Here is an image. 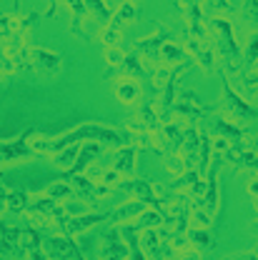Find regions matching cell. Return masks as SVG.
Instances as JSON below:
<instances>
[{
  "label": "cell",
  "mask_w": 258,
  "mask_h": 260,
  "mask_svg": "<svg viewBox=\"0 0 258 260\" xmlns=\"http://www.w3.org/2000/svg\"><path fill=\"white\" fill-rule=\"evenodd\" d=\"M55 260H83L75 243L68 240V238H53V253H50Z\"/></svg>",
  "instance_id": "obj_1"
},
{
  "label": "cell",
  "mask_w": 258,
  "mask_h": 260,
  "mask_svg": "<svg viewBox=\"0 0 258 260\" xmlns=\"http://www.w3.org/2000/svg\"><path fill=\"white\" fill-rule=\"evenodd\" d=\"M105 240H108V248H105V260H126L128 250H126V245L121 243V238H118L116 233H108V235H105Z\"/></svg>",
  "instance_id": "obj_2"
},
{
  "label": "cell",
  "mask_w": 258,
  "mask_h": 260,
  "mask_svg": "<svg viewBox=\"0 0 258 260\" xmlns=\"http://www.w3.org/2000/svg\"><path fill=\"white\" fill-rule=\"evenodd\" d=\"M103 215H83V218H75V220H70L68 223V233H83V230H88V228L98 223Z\"/></svg>",
  "instance_id": "obj_3"
},
{
  "label": "cell",
  "mask_w": 258,
  "mask_h": 260,
  "mask_svg": "<svg viewBox=\"0 0 258 260\" xmlns=\"http://www.w3.org/2000/svg\"><path fill=\"white\" fill-rule=\"evenodd\" d=\"M143 250H148V255H153V258L161 255V243H158V233L156 230H148L143 235Z\"/></svg>",
  "instance_id": "obj_4"
},
{
  "label": "cell",
  "mask_w": 258,
  "mask_h": 260,
  "mask_svg": "<svg viewBox=\"0 0 258 260\" xmlns=\"http://www.w3.org/2000/svg\"><path fill=\"white\" fill-rule=\"evenodd\" d=\"M126 238L130 240V250H133V253H130V260H146L143 258V253H140V248H138V235H135V230H133V228L126 230Z\"/></svg>",
  "instance_id": "obj_5"
},
{
  "label": "cell",
  "mask_w": 258,
  "mask_h": 260,
  "mask_svg": "<svg viewBox=\"0 0 258 260\" xmlns=\"http://www.w3.org/2000/svg\"><path fill=\"white\" fill-rule=\"evenodd\" d=\"M226 100H228V105H231V108H233V110H236L238 115H248V118L253 115V113H251V110H248V108H246V105H243V103L238 100V98L233 95L231 90H226Z\"/></svg>",
  "instance_id": "obj_6"
},
{
  "label": "cell",
  "mask_w": 258,
  "mask_h": 260,
  "mask_svg": "<svg viewBox=\"0 0 258 260\" xmlns=\"http://www.w3.org/2000/svg\"><path fill=\"white\" fill-rule=\"evenodd\" d=\"M138 213H140V203H133V205H126L123 210L116 213V220H128V218L138 215Z\"/></svg>",
  "instance_id": "obj_7"
},
{
  "label": "cell",
  "mask_w": 258,
  "mask_h": 260,
  "mask_svg": "<svg viewBox=\"0 0 258 260\" xmlns=\"http://www.w3.org/2000/svg\"><path fill=\"white\" fill-rule=\"evenodd\" d=\"M191 240H193L195 245H200V248H206V245H208V235H206V230H203V228H198V230L191 233Z\"/></svg>",
  "instance_id": "obj_8"
},
{
  "label": "cell",
  "mask_w": 258,
  "mask_h": 260,
  "mask_svg": "<svg viewBox=\"0 0 258 260\" xmlns=\"http://www.w3.org/2000/svg\"><path fill=\"white\" fill-rule=\"evenodd\" d=\"M130 165H133V153H130V150L121 153V158H118V168H121V170H130Z\"/></svg>",
  "instance_id": "obj_9"
},
{
  "label": "cell",
  "mask_w": 258,
  "mask_h": 260,
  "mask_svg": "<svg viewBox=\"0 0 258 260\" xmlns=\"http://www.w3.org/2000/svg\"><path fill=\"white\" fill-rule=\"evenodd\" d=\"M38 243H40V238H38L35 233H25V238H23V245H25V248L38 250Z\"/></svg>",
  "instance_id": "obj_10"
},
{
  "label": "cell",
  "mask_w": 258,
  "mask_h": 260,
  "mask_svg": "<svg viewBox=\"0 0 258 260\" xmlns=\"http://www.w3.org/2000/svg\"><path fill=\"white\" fill-rule=\"evenodd\" d=\"M23 203H25V200H23V195H13L10 208H13V210H20V208H23Z\"/></svg>",
  "instance_id": "obj_11"
},
{
  "label": "cell",
  "mask_w": 258,
  "mask_h": 260,
  "mask_svg": "<svg viewBox=\"0 0 258 260\" xmlns=\"http://www.w3.org/2000/svg\"><path fill=\"white\" fill-rule=\"evenodd\" d=\"M248 58H251V60H256V58H258V38H253V43H251V50H248Z\"/></svg>",
  "instance_id": "obj_12"
},
{
  "label": "cell",
  "mask_w": 258,
  "mask_h": 260,
  "mask_svg": "<svg viewBox=\"0 0 258 260\" xmlns=\"http://www.w3.org/2000/svg\"><path fill=\"white\" fill-rule=\"evenodd\" d=\"M50 190H53V195H58V198H63V195H65V190H68V188H63V185H58V188H50Z\"/></svg>",
  "instance_id": "obj_13"
},
{
  "label": "cell",
  "mask_w": 258,
  "mask_h": 260,
  "mask_svg": "<svg viewBox=\"0 0 258 260\" xmlns=\"http://www.w3.org/2000/svg\"><path fill=\"white\" fill-rule=\"evenodd\" d=\"M31 260H45V255L40 250H31Z\"/></svg>",
  "instance_id": "obj_14"
},
{
  "label": "cell",
  "mask_w": 258,
  "mask_h": 260,
  "mask_svg": "<svg viewBox=\"0 0 258 260\" xmlns=\"http://www.w3.org/2000/svg\"><path fill=\"white\" fill-rule=\"evenodd\" d=\"M181 260H200V258H198V253H183Z\"/></svg>",
  "instance_id": "obj_15"
},
{
  "label": "cell",
  "mask_w": 258,
  "mask_h": 260,
  "mask_svg": "<svg viewBox=\"0 0 258 260\" xmlns=\"http://www.w3.org/2000/svg\"><path fill=\"white\" fill-rule=\"evenodd\" d=\"M238 260H256V255H243V258H238Z\"/></svg>",
  "instance_id": "obj_16"
},
{
  "label": "cell",
  "mask_w": 258,
  "mask_h": 260,
  "mask_svg": "<svg viewBox=\"0 0 258 260\" xmlns=\"http://www.w3.org/2000/svg\"><path fill=\"white\" fill-rule=\"evenodd\" d=\"M256 205H258V195H256Z\"/></svg>",
  "instance_id": "obj_17"
}]
</instances>
